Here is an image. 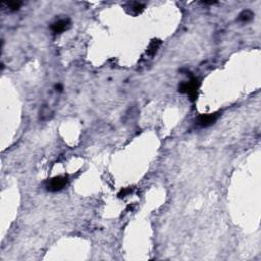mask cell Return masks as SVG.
<instances>
[{"label":"cell","mask_w":261,"mask_h":261,"mask_svg":"<svg viewBox=\"0 0 261 261\" xmlns=\"http://www.w3.org/2000/svg\"><path fill=\"white\" fill-rule=\"evenodd\" d=\"M200 83L197 79H191L189 82H185L183 84H181V86L179 87V91L182 93L188 94L191 99L195 100L197 98L198 95V89H199Z\"/></svg>","instance_id":"6da1fadb"},{"label":"cell","mask_w":261,"mask_h":261,"mask_svg":"<svg viewBox=\"0 0 261 261\" xmlns=\"http://www.w3.org/2000/svg\"><path fill=\"white\" fill-rule=\"evenodd\" d=\"M67 183H68V177L67 176H55L52 180H50V182L48 183L47 189L50 192H57V191L63 189L67 185Z\"/></svg>","instance_id":"7a4b0ae2"},{"label":"cell","mask_w":261,"mask_h":261,"mask_svg":"<svg viewBox=\"0 0 261 261\" xmlns=\"http://www.w3.org/2000/svg\"><path fill=\"white\" fill-rule=\"evenodd\" d=\"M219 113H208L202 114L197 118V124L201 128H207L213 124L217 120Z\"/></svg>","instance_id":"3957f363"},{"label":"cell","mask_w":261,"mask_h":261,"mask_svg":"<svg viewBox=\"0 0 261 261\" xmlns=\"http://www.w3.org/2000/svg\"><path fill=\"white\" fill-rule=\"evenodd\" d=\"M68 26H69V20H59L51 26V30L53 33L59 34V33H62L63 31L67 30L68 28Z\"/></svg>","instance_id":"277c9868"},{"label":"cell","mask_w":261,"mask_h":261,"mask_svg":"<svg viewBox=\"0 0 261 261\" xmlns=\"http://www.w3.org/2000/svg\"><path fill=\"white\" fill-rule=\"evenodd\" d=\"M4 4L7 6V8H9L10 10H17L20 5H22V2L20 1H9V2H4Z\"/></svg>","instance_id":"5b68a950"},{"label":"cell","mask_w":261,"mask_h":261,"mask_svg":"<svg viewBox=\"0 0 261 261\" xmlns=\"http://www.w3.org/2000/svg\"><path fill=\"white\" fill-rule=\"evenodd\" d=\"M131 8H132V11H134L136 15H137V13H140L142 10L144 9V5L139 2H133L131 4Z\"/></svg>","instance_id":"8992f818"},{"label":"cell","mask_w":261,"mask_h":261,"mask_svg":"<svg viewBox=\"0 0 261 261\" xmlns=\"http://www.w3.org/2000/svg\"><path fill=\"white\" fill-rule=\"evenodd\" d=\"M254 16V15L249 11V10H245V11H243L241 15H240V20H243V22H247V20H250Z\"/></svg>","instance_id":"52a82bcc"},{"label":"cell","mask_w":261,"mask_h":261,"mask_svg":"<svg viewBox=\"0 0 261 261\" xmlns=\"http://www.w3.org/2000/svg\"><path fill=\"white\" fill-rule=\"evenodd\" d=\"M159 45H160L159 41H153V42L150 44V47H149V49H148V53L151 54V55L156 53V51H157Z\"/></svg>","instance_id":"ba28073f"},{"label":"cell","mask_w":261,"mask_h":261,"mask_svg":"<svg viewBox=\"0 0 261 261\" xmlns=\"http://www.w3.org/2000/svg\"><path fill=\"white\" fill-rule=\"evenodd\" d=\"M133 192V189H131V188H126V189H123L118 194V197H126L128 194H131Z\"/></svg>","instance_id":"9c48e42d"}]
</instances>
